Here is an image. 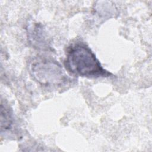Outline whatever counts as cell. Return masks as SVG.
I'll return each mask as SVG.
<instances>
[{
  "instance_id": "6da1fadb",
  "label": "cell",
  "mask_w": 152,
  "mask_h": 152,
  "mask_svg": "<svg viewBox=\"0 0 152 152\" xmlns=\"http://www.w3.org/2000/svg\"><path fill=\"white\" fill-rule=\"evenodd\" d=\"M64 65L68 71L78 76L91 78L111 75L102 67L90 48L81 42L68 48Z\"/></svg>"
},
{
  "instance_id": "7a4b0ae2",
  "label": "cell",
  "mask_w": 152,
  "mask_h": 152,
  "mask_svg": "<svg viewBox=\"0 0 152 152\" xmlns=\"http://www.w3.org/2000/svg\"><path fill=\"white\" fill-rule=\"evenodd\" d=\"M29 70L34 80L49 88H60L71 81L58 61L43 56L34 58L30 64Z\"/></svg>"
},
{
  "instance_id": "3957f363",
  "label": "cell",
  "mask_w": 152,
  "mask_h": 152,
  "mask_svg": "<svg viewBox=\"0 0 152 152\" xmlns=\"http://www.w3.org/2000/svg\"><path fill=\"white\" fill-rule=\"evenodd\" d=\"M44 31L41 25L34 24L28 29V37L34 47L40 49H47L48 45Z\"/></svg>"
},
{
  "instance_id": "277c9868",
  "label": "cell",
  "mask_w": 152,
  "mask_h": 152,
  "mask_svg": "<svg viewBox=\"0 0 152 152\" xmlns=\"http://www.w3.org/2000/svg\"><path fill=\"white\" fill-rule=\"evenodd\" d=\"M12 113L10 107L1 102V132L10 130L13 125Z\"/></svg>"
}]
</instances>
